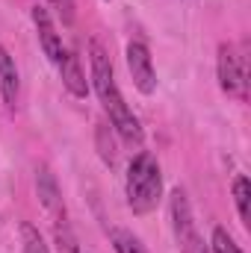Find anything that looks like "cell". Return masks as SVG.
I'll return each mask as SVG.
<instances>
[{"label": "cell", "mask_w": 251, "mask_h": 253, "mask_svg": "<svg viewBox=\"0 0 251 253\" xmlns=\"http://www.w3.org/2000/svg\"><path fill=\"white\" fill-rule=\"evenodd\" d=\"M89 59H92V85H95V94L98 100L104 103V109L110 112V121L119 129V135L125 138L130 147H139L142 144V126L136 121V115L127 109L125 97L116 85V77H113V62L107 56V50L101 47L98 39L89 42Z\"/></svg>", "instance_id": "6da1fadb"}, {"label": "cell", "mask_w": 251, "mask_h": 253, "mask_svg": "<svg viewBox=\"0 0 251 253\" xmlns=\"http://www.w3.org/2000/svg\"><path fill=\"white\" fill-rule=\"evenodd\" d=\"M21 239H24V253H51L33 224H24V227H21Z\"/></svg>", "instance_id": "4fadbf2b"}, {"label": "cell", "mask_w": 251, "mask_h": 253, "mask_svg": "<svg viewBox=\"0 0 251 253\" xmlns=\"http://www.w3.org/2000/svg\"><path fill=\"white\" fill-rule=\"evenodd\" d=\"M95 138H98V153H101V159L107 162V165H113L116 162V144H113V135H110V126L98 124V129H95Z\"/></svg>", "instance_id": "7c38bea8"}, {"label": "cell", "mask_w": 251, "mask_h": 253, "mask_svg": "<svg viewBox=\"0 0 251 253\" xmlns=\"http://www.w3.org/2000/svg\"><path fill=\"white\" fill-rule=\"evenodd\" d=\"M210 245H213V253H243L237 245H234V239L228 236V230H222V227H216V230H213Z\"/></svg>", "instance_id": "5bb4252c"}, {"label": "cell", "mask_w": 251, "mask_h": 253, "mask_svg": "<svg viewBox=\"0 0 251 253\" xmlns=\"http://www.w3.org/2000/svg\"><path fill=\"white\" fill-rule=\"evenodd\" d=\"M36 189H39L42 206L51 209V212L57 215V221H63V197H60V186H57V180H54V174H51L48 165H39V171H36Z\"/></svg>", "instance_id": "52a82bcc"}, {"label": "cell", "mask_w": 251, "mask_h": 253, "mask_svg": "<svg viewBox=\"0 0 251 253\" xmlns=\"http://www.w3.org/2000/svg\"><path fill=\"white\" fill-rule=\"evenodd\" d=\"M63 85L74 94V97H86L89 94V83H86V74H83V68H80V59H77V53H65L63 62Z\"/></svg>", "instance_id": "ba28073f"}, {"label": "cell", "mask_w": 251, "mask_h": 253, "mask_svg": "<svg viewBox=\"0 0 251 253\" xmlns=\"http://www.w3.org/2000/svg\"><path fill=\"white\" fill-rule=\"evenodd\" d=\"M169 212H172V227H175V239H178V242H184L187 236L198 233V230H195V221H192V209H189L187 191L184 189L172 191V197H169Z\"/></svg>", "instance_id": "8992f818"}, {"label": "cell", "mask_w": 251, "mask_h": 253, "mask_svg": "<svg viewBox=\"0 0 251 253\" xmlns=\"http://www.w3.org/2000/svg\"><path fill=\"white\" fill-rule=\"evenodd\" d=\"M181 245V253H207V248H204V242H201V236L198 233H192V236H187L184 242H178Z\"/></svg>", "instance_id": "2e32d148"}, {"label": "cell", "mask_w": 251, "mask_h": 253, "mask_svg": "<svg viewBox=\"0 0 251 253\" xmlns=\"http://www.w3.org/2000/svg\"><path fill=\"white\" fill-rule=\"evenodd\" d=\"M163 191V174L151 153H136L127 168V203L136 215H145L157 206Z\"/></svg>", "instance_id": "7a4b0ae2"}, {"label": "cell", "mask_w": 251, "mask_h": 253, "mask_svg": "<svg viewBox=\"0 0 251 253\" xmlns=\"http://www.w3.org/2000/svg\"><path fill=\"white\" fill-rule=\"evenodd\" d=\"M127 68H130V77H133V85L142 91V94H154L157 88V74H154V62H151V53L142 42H130L127 44Z\"/></svg>", "instance_id": "3957f363"}, {"label": "cell", "mask_w": 251, "mask_h": 253, "mask_svg": "<svg viewBox=\"0 0 251 253\" xmlns=\"http://www.w3.org/2000/svg\"><path fill=\"white\" fill-rule=\"evenodd\" d=\"M54 236H57V251L60 253H80L77 248V242H74V236H71V230L57 221V230H54Z\"/></svg>", "instance_id": "9a60e30c"}, {"label": "cell", "mask_w": 251, "mask_h": 253, "mask_svg": "<svg viewBox=\"0 0 251 253\" xmlns=\"http://www.w3.org/2000/svg\"><path fill=\"white\" fill-rule=\"evenodd\" d=\"M33 21H36V27H39V42H42L45 56H48L54 65H60L63 62V56H65V50H63V42H60L57 30H54V21H51L48 9L36 6V9H33Z\"/></svg>", "instance_id": "5b68a950"}, {"label": "cell", "mask_w": 251, "mask_h": 253, "mask_svg": "<svg viewBox=\"0 0 251 253\" xmlns=\"http://www.w3.org/2000/svg\"><path fill=\"white\" fill-rule=\"evenodd\" d=\"M110 239H113V248L116 253H145V245L130 233V230H122V227H116L113 233H110Z\"/></svg>", "instance_id": "8fae6325"}, {"label": "cell", "mask_w": 251, "mask_h": 253, "mask_svg": "<svg viewBox=\"0 0 251 253\" xmlns=\"http://www.w3.org/2000/svg\"><path fill=\"white\" fill-rule=\"evenodd\" d=\"M219 85L228 94H243L246 68H243V56L237 53L234 44H222L219 47Z\"/></svg>", "instance_id": "277c9868"}, {"label": "cell", "mask_w": 251, "mask_h": 253, "mask_svg": "<svg viewBox=\"0 0 251 253\" xmlns=\"http://www.w3.org/2000/svg\"><path fill=\"white\" fill-rule=\"evenodd\" d=\"M234 200H237V212H240L243 224H249V221H251V212H249L251 183H249V177H246V174H240V177L234 180Z\"/></svg>", "instance_id": "30bf717a"}, {"label": "cell", "mask_w": 251, "mask_h": 253, "mask_svg": "<svg viewBox=\"0 0 251 253\" xmlns=\"http://www.w3.org/2000/svg\"><path fill=\"white\" fill-rule=\"evenodd\" d=\"M0 91H3L6 106L12 109L15 106V97H18V71H15L12 56L6 53V47H0Z\"/></svg>", "instance_id": "9c48e42d"}]
</instances>
